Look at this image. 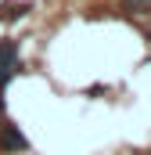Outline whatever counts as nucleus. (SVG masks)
I'll return each instance as SVG.
<instances>
[{"instance_id": "obj_1", "label": "nucleus", "mask_w": 151, "mask_h": 155, "mask_svg": "<svg viewBox=\"0 0 151 155\" xmlns=\"http://www.w3.org/2000/svg\"><path fill=\"white\" fill-rule=\"evenodd\" d=\"M18 72V47L11 40H0V87Z\"/></svg>"}, {"instance_id": "obj_2", "label": "nucleus", "mask_w": 151, "mask_h": 155, "mask_svg": "<svg viewBox=\"0 0 151 155\" xmlns=\"http://www.w3.org/2000/svg\"><path fill=\"white\" fill-rule=\"evenodd\" d=\"M0 144H4L7 152H18V148H25V137H22V130H18V126L4 123V126H0Z\"/></svg>"}]
</instances>
